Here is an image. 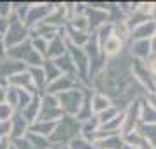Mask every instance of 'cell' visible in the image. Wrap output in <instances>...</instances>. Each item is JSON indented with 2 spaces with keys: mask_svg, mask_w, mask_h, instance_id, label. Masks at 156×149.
<instances>
[{
  "mask_svg": "<svg viewBox=\"0 0 156 149\" xmlns=\"http://www.w3.org/2000/svg\"><path fill=\"white\" fill-rule=\"evenodd\" d=\"M120 47H122V42H120V38H118V37H111L109 40H106L104 50H106V54L113 55V54H116L118 50H120Z\"/></svg>",
  "mask_w": 156,
  "mask_h": 149,
  "instance_id": "obj_1",
  "label": "cell"
},
{
  "mask_svg": "<svg viewBox=\"0 0 156 149\" xmlns=\"http://www.w3.org/2000/svg\"><path fill=\"white\" fill-rule=\"evenodd\" d=\"M153 71L156 73V59H154V61H153Z\"/></svg>",
  "mask_w": 156,
  "mask_h": 149,
  "instance_id": "obj_2",
  "label": "cell"
}]
</instances>
